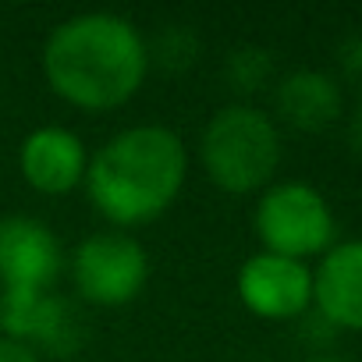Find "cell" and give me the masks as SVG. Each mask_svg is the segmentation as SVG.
<instances>
[{
	"mask_svg": "<svg viewBox=\"0 0 362 362\" xmlns=\"http://www.w3.org/2000/svg\"><path fill=\"white\" fill-rule=\"evenodd\" d=\"M149 71V47L139 29L110 11L61 22L43 43V75L57 96L86 110H110L132 100Z\"/></svg>",
	"mask_w": 362,
	"mask_h": 362,
	"instance_id": "cell-1",
	"label": "cell"
},
{
	"mask_svg": "<svg viewBox=\"0 0 362 362\" xmlns=\"http://www.w3.org/2000/svg\"><path fill=\"white\" fill-rule=\"evenodd\" d=\"M189 153L177 132L163 124H135L96 149L86 167L93 206L110 224H142L160 217L185 185Z\"/></svg>",
	"mask_w": 362,
	"mask_h": 362,
	"instance_id": "cell-2",
	"label": "cell"
},
{
	"mask_svg": "<svg viewBox=\"0 0 362 362\" xmlns=\"http://www.w3.org/2000/svg\"><path fill=\"white\" fill-rule=\"evenodd\" d=\"M199 156L217 189L245 196L274 177L281 163V132L263 110L235 103L210 117Z\"/></svg>",
	"mask_w": 362,
	"mask_h": 362,
	"instance_id": "cell-3",
	"label": "cell"
},
{
	"mask_svg": "<svg viewBox=\"0 0 362 362\" xmlns=\"http://www.w3.org/2000/svg\"><path fill=\"white\" fill-rule=\"evenodd\" d=\"M256 235L274 256L302 259L334 245V214L320 189L305 181H281L256 203Z\"/></svg>",
	"mask_w": 362,
	"mask_h": 362,
	"instance_id": "cell-4",
	"label": "cell"
},
{
	"mask_svg": "<svg viewBox=\"0 0 362 362\" xmlns=\"http://www.w3.org/2000/svg\"><path fill=\"white\" fill-rule=\"evenodd\" d=\"M71 274L78 291L96 302V305H124L132 302L149 274L146 249L139 238L121 235V231H100L89 235L75 256H71Z\"/></svg>",
	"mask_w": 362,
	"mask_h": 362,
	"instance_id": "cell-5",
	"label": "cell"
},
{
	"mask_svg": "<svg viewBox=\"0 0 362 362\" xmlns=\"http://www.w3.org/2000/svg\"><path fill=\"white\" fill-rule=\"evenodd\" d=\"M61 242L36 217L0 221V295H43L61 274Z\"/></svg>",
	"mask_w": 362,
	"mask_h": 362,
	"instance_id": "cell-6",
	"label": "cell"
},
{
	"mask_svg": "<svg viewBox=\"0 0 362 362\" xmlns=\"http://www.w3.org/2000/svg\"><path fill=\"white\" fill-rule=\"evenodd\" d=\"M238 298L263 320H295L313 302V270L274 252L249 256L238 270Z\"/></svg>",
	"mask_w": 362,
	"mask_h": 362,
	"instance_id": "cell-7",
	"label": "cell"
},
{
	"mask_svg": "<svg viewBox=\"0 0 362 362\" xmlns=\"http://www.w3.org/2000/svg\"><path fill=\"white\" fill-rule=\"evenodd\" d=\"M0 330L22 344H40L57 355H71L86 330L75 305L54 291L43 295H0Z\"/></svg>",
	"mask_w": 362,
	"mask_h": 362,
	"instance_id": "cell-8",
	"label": "cell"
},
{
	"mask_svg": "<svg viewBox=\"0 0 362 362\" xmlns=\"http://www.w3.org/2000/svg\"><path fill=\"white\" fill-rule=\"evenodd\" d=\"M18 163H22L25 181H29L36 192L64 196V192H71L78 181L86 177L89 156H86L82 139L71 128L47 124V128H36L22 142Z\"/></svg>",
	"mask_w": 362,
	"mask_h": 362,
	"instance_id": "cell-9",
	"label": "cell"
},
{
	"mask_svg": "<svg viewBox=\"0 0 362 362\" xmlns=\"http://www.w3.org/2000/svg\"><path fill=\"white\" fill-rule=\"evenodd\" d=\"M316 313L341 330H362V238L330 245L313 270Z\"/></svg>",
	"mask_w": 362,
	"mask_h": 362,
	"instance_id": "cell-10",
	"label": "cell"
},
{
	"mask_svg": "<svg viewBox=\"0 0 362 362\" xmlns=\"http://www.w3.org/2000/svg\"><path fill=\"white\" fill-rule=\"evenodd\" d=\"M277 110L302 132H320L341 114V86L316 68H298L277 86Z\"/></svg>",
	"mask_w": 362,
	"mask_h": 362,
	"instance_id": "cell-11",
	"label": "cell"
},
{
	"mask_svg": "<svg viewBox=\"0 0 362 362\" xmlns=\"http://www.w3.org/2000/svg\"><path fill=\"white\" fill-rule=\"evenodd\" d=\"M270 71H274V61L259 47H242L228 61V78L235 82V89H259L270 78Z\"/></svg>",
	"mask_w": 362,
	"mask_h": 362,
	"instance_id": "cell-12",
	"label": "cell"
},
{
	"mask_svg": "<svg viewBox=\"0 0 362 362\" xmlns=\"http://www.w3.org/2000/svg\"><path fill=\"white\" fill-rule=\"evenodd\" d=\"M337 61H341L344 78L362 82V29H355V33H348V36L341 40V47H337Z\"/></svg>",
	"mask_w": 362,
	"mask_h": 362,
	"instance_id": "cell-13",
	"label": "cell"
},
{
	"mask_svg": "<svg viewBox=\"0 0 362 362\" xmlns=\"http://www.w3.org/2000/svg\"><path fill=\"white\" fill-rule=\"evenodd\" d=\"M0 362H40V355L15 337H0Z\"/></svg>",
	"mask_w": 362,
	"mask_h": 362,
	"instance_id": "cell-14",
	"label": "cell"
},
{
	"mask_svg": "<svg viewBox=\"0 0 362 362\" xmlns=\"http://www.w3.org/2000/svg\"><path fill=\"white\" fill-rule=\"evenodd\" d=\"M348 139H351V149L362 156V100L355 103V114H351V128H348Z\"/></svg>",
	"mask_w": 362,
	"mask_h": 362,
	"instance_id": "cell-15",
	"label": "cell"
},
{
	"mask_svg": "<svg viewBox=\"0 0 362 362\" xmlns=\"http://www.w3.org/2000/svg\"><path fill=\"white\" fill-rule=\"evenodd\" d=\"M316 362H341V358H316Z\"/></svg>",
	"mask_w": 362,
	"mask_h": 362,
	"instance_id": "cell-16",
	"label": "cell"
}]
</instances>
